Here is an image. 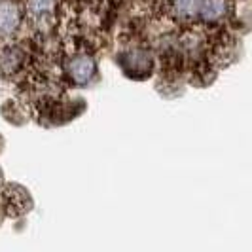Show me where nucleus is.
I'll return each mask as SVG.
<instances>
[{
	"label": "nucleus",
	"mask_w": 252,
	"mask_h": 252,
	"mask_svg": "<svg viewBox=\"0 0 252 252\" xmlns=\"http://www.w3.org/2000/svg\"><path fill=\"white\" fill-rule=\"evenodd\" d=\"M229 2L227 0H201V10L199 15H203L207 21H218L226 17Z\"/></svg>",
	"instance_id": "f257e3e1"
},
{
	"label": "nucleus",
	"mask_w": 252,
	"mask_h": 252,
	"mask_svg": "<svg viewBox=\"0 0 252 252\" xmlns=\"http://www.w3.org/2000/svg\"><path fill=\"white\" fill-rule=\"evenodd\" d=\"M171 2H173V12L182 19L193 17L201 10V0H171Z\"/></svg>",
	"instance_id": "f03ea898"
},
{
	"label": "nucleus",
	"mask_w": 252,
	"mask_h": 252,
	"mask_svg": "<svg viewBox=\"0 0 252 252\" xmlns=\"http://www.w3.org/2000/svg\"><path fill=\"white\" fill-rule=\"evenodd\" d=\"M70 72H72V78H76V82H88L93 72V64L88 57H78L70 66Z\"/></svg>",
	"instance_id": "7ed1b4c3"
}]
</instances>
